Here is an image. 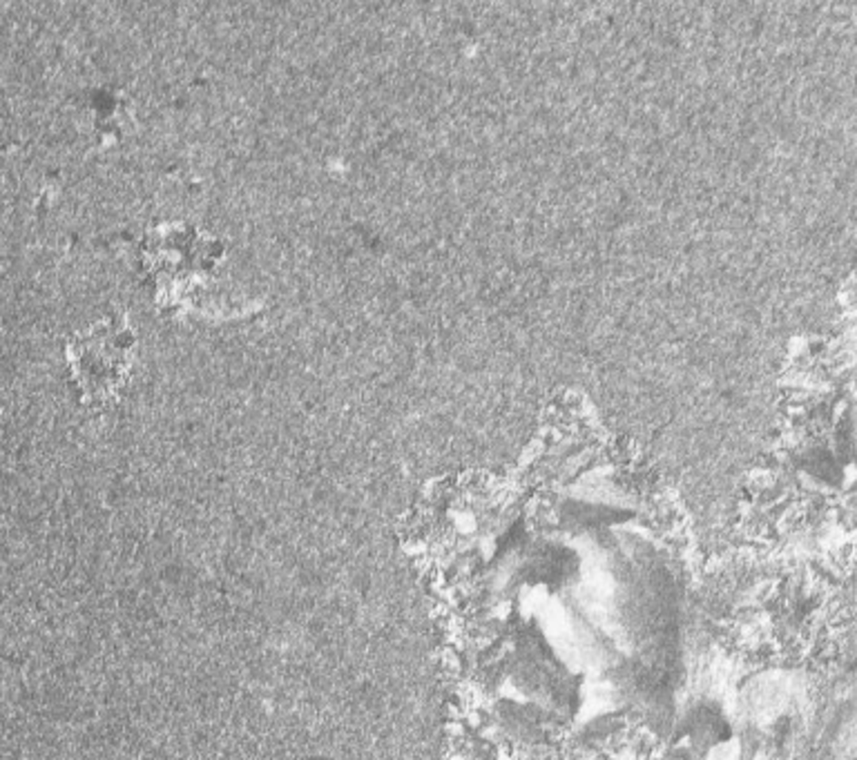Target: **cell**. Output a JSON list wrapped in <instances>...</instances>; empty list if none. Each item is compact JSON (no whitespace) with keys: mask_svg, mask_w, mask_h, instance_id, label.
Instances as JSON below:
<instances>
[{"mask_svg":"<svg viewBox=\"0 0 857 760\" xmlns=\"http://www.w3.org/2000/svg\"><path fill=\"white\" fill-rule=\"evenodd\" d=\"M134 337L123 319H103L70 344L72 366L90 397H107L119 388L133 359Z\"/></svg>","mask_w":857,"mask_h":760,"instance_id":"obj_1","label":"cell"}]
</instances>
